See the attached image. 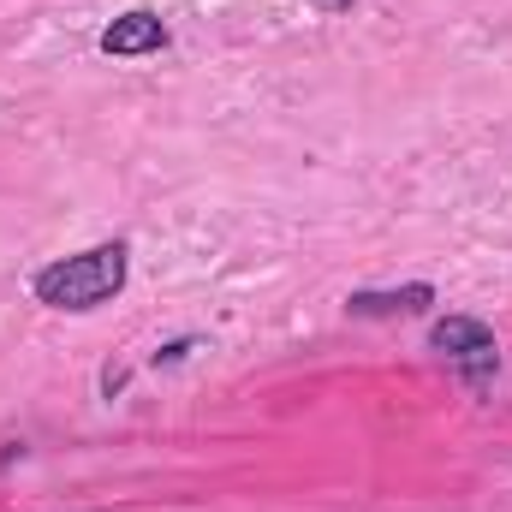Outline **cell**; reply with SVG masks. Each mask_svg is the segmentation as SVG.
Instances as JSON below:
<instances>
[{
	"mask_svg": "<svg viewBox=\"0 0 512 512\" xmlns=\"http://www.w3.org/2000/svg\"><path fill=\"white\" fill-rule=\"evenodd\" d=\"M126 274H131V245L126 239H108V245H90V251H72V256H54L36 268L30 292L42 310H60V316H90L102 310L108 298L126 292Z\"/></svg>",
	"mask_w": 512,
	"mask_h": 512,
	"instance_id": "6da1fadb",
	"label": "cell"
},
{
	"mask_svg": "<svg viewBox=\"0 0 512 512\" xmlns=\"http://www.w3.org/2000/svg\"><path fill=\"white\" fill-rule=\"evenodd\" d=\"M429 352H435V358H447V364H453L471 387H483L489 376H495V364H501L495 328H489V322H477V316H441V322L429 328Z\"/></svg>",
	"mask_w": 512,
	"mask_h": 512,
	"instance_id": "7a4b0ae2",
	"label": "cell"
},
{
	"mask_svg": "<svg viewBox=\"0 0 512 512\" xmlns=\"http://www.w3.org/2000/svg\"><path fill=\"white\" fill-rule=\"evenodd\" d=\"M96 48H102L108 60H143V54H161V48H167V18L149 12V6H131V12H120V18L96 36Z\"/></svg>",
	"mask_w": 512,
	"mask_h": 512,
	"instance_id": "3957f363",
	"label": "cell"
},
{
	"mask_svg": "<svg viewBox=\"0 0 512 512\" xmlns=\"http://www.w3.org/2000/svg\"><path fill=\"white\" fill-rule=\"evenodd\" d=\"M429 304H435V286L429 280H411V286H393V292H352L346 298V316L387 322V316H423Z\"/></svg>",
	"mask_w": 512,
	"mask_h": 512,
	"instance_id": "277c9868",
	"label": "cell"
},
{
	"mask_svg": "<svg viewBox=\"0 0 512 512\" xmlns=\"http://www.w3.org/2000/svg\"><path fill=\"white\" fill-rule=\"evenodd\" d=\"M185 352H191V340H173V346H161V352H155V364H179Z\"/></svg>",
	"mask_w": 512,
	"mask_h": 512,
	"instance_id": "5b68a950",
	"label": "cell"
}]
</instances>
